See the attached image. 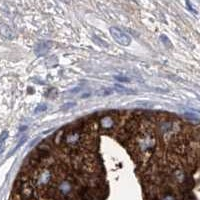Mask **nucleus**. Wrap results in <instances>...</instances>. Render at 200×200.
<instances>
[{
    "label": "nucleus",
    "instance_id": "17",
    "mask_svg": "<svg viewBox=\"0 0 200 200\" xmlns=\"http://www.w3.org/2000/svg\"><path fill=\"white\" fill-rule=\"evenodd\" d=\"M88 96H89V94H84L82 97H83V98H86V97H88Z\"/></svg>",
    "mask_w": 200,
    "mask_h": 200
},
{
    "label": "nucleus",
    "instance_id": "9",
    "mask_svg": "<svg viewBox=\"0 0 200 200\" xmlns=\"http://www.w3.org/2000/svg\"><path fill=\"white\" fill-rule=\"evenodd\" d=\"M7 137H8L7 131H3V132L1 133V135H0V154L3 151V144H4V141L7 139Z\"/></svg>",
    "mask_w": 200,
    "mask_h": 200
},
{
    "label": "nucleus",
    "instance_id": "4",
    "mask_svg": "<svg viewBox=\"0 0 200 200\" xmlns=\"http://www.w3.org/2000/svg\"><path fill=\"white\" fill-rule=\"evenodd\" d=\"M74 192V183L70 179H62L57 184V194L62 198H68Z\"/></svg>",
    "mask_w": 200,
    "mask_h": 200
},
{
    "label": "nucleus",
    "instance_id": "5",
    "mask_svg": "<svg viewBox=\"0 0 200 200\" xmlns=\"http://www.w3.org/2000/svg\"><path fill=\"white\" fill-rule=\"evenodd\" d=\"M110 33H111V36L113 37V39L116 41L118 44L123 45V46H127L130 44L131 38L128 36L127 34H125L122 30L117 28V27H111Z\"/></svg>",
    "mask_w": 200,
    "mask_h": 200
},
{
    "label": "nucleus",
    "instance_id": "2",
    "mask_svg": "<svg viewBox=\"0 0 200 200\" xmlns=\"http://www.w3.org/2000/svg\"><path fill=\"white\" fill-rule=\"evenodd\" d=\"M83 137L84 136L82 135L81 131L77 128L76 129H70L63 134L61 142H63V144L66 147L75 148L77 146H81Z\"/></svg>",
    "mask_w": 200,
    "mask_h": 200
},
{
    "label": "nucleus",
    "instance_id": "6",
    "mask_svg": "<svg viewBox=\"0 0 200 200\" xmlns=\"http://www.w3.org/2000/svg\"><path fill=\"white\" fill-rule=\"evenodd\" d=\"M99 126L102 130H111L115 126V118L112 115L107 114L101 117L99 121Z\"/></svg>",
    "mask_w": 200,
    "mask_h": 200
},
{
    "label": "nucleus",
    "instance_id": "7",
    "mask_svg": "<svg viewBox=\"0 0 200 200\" xmlns=\"http://www.w3.org/2000/svg\"><path fill=\"white\" fill-rule=\"evenodd\" d=\"M0 33L3 35L5 38H8V39H11L13 37L12 30L5 24H0Z\"/></svg>",
    "mask_w": 200,
    "mask_h": 200
},
{
    "label": "nucleus",
    "instance_id": "12",
    "mask_svg": "<svg viewBox=\"0 0 200 200\" xmlns=\"http://www.w3.org/2000/svg\"><path fill=\"white\" fill-rule=\"evenodd\" d=\"M115 79H117L120 82H130V79L127 77H124V76H115Z\"/></svg>",
    "mask_w": 200,
    "mask_h": 200
},
{
    "label": "nucleus",
    "instance_id": "10",
    "mask_svg": "<svg viewBox=\"0 0 200 200\" xmlns=\"http://www.w3.org/2000/svg\"><path fill=\"white\" fill-rule=\"evenodd\" d=\"M113 91V89L112 88H103L99 90V91L96 92L97 95H99V96H108V95H110Z\"/></svg>",
    "mask_w": 200,
    "mask_h": 200
},
{
    "label": "nucleus",
    "instance_id": "15",
    "mask_svg": "<svg viewBox=\"0 0 200 200\" xmlns=\"http://www.w3.org/2000/svg\"><path fill=\"white\" fill-rule=\"evenodd\" d=\"M186 5L188 6V9L190 10L191 12H193V13H195V14H197V11L195 9H193V7H192V5H191V3L189 1H186Z\"/></svg>",
    "mask_w": 200,
    "mask_h": 200
},
{
    "label": "nucleus",
    "instance_id": "14",
    "mask_svg": "<svg viewBox=\"0 0 200 200\" xmlns=\"http://www.w3.org/2000/svg\"><path fill=\"white\" fill-rule=\"evenodd\" d=\"M26 139H27V137H26V136H23V137H22V138H21V139H20V141H19V143H18V145H17V146H16V147H15V149H14V150H13V152H14V151H15V150H16V149H18V148H19V147H20V146H21V145H22V144L24 143V142H25V141H26Z\"/></svg>",
    "mask_w": 200,
    "mask_h": 200
},
{
    "label": "nucleus",
    "instance_id": "3",
    "mask_svg": "<svg viewBox=\"0 0 200 200\" xmlns=\"http://www.w3.org/2000/svg\"><path fill=\"white\" fill-rule=\"evenodd\" d=\"M55 177V174L52 169L43 168L40 169L35 175V185L39 188H45L50 185L51 181Z\"/></svg>",
    "mask_w": 200,
    "mask_h": 200
},
{
    "label": "nucleus",
    "instance_id": "16",
    "mask_svg": "<svg viewBox=\"0 0 200 200\" xmlns=\"http://www.w3.org/2000/svg\"><path fill=\"white\" fill-rule=\"evenodd\" d=\"M46 109V106L45 105H40V106H38V107L36 108V110H35V112H39V111H44Z\"/></svg>",
    "mask_w": 200,
    "mask_h": 200
},
{
    "label": "nucleus",
    "instance_id": "13",
    "mask_svg": "<svg viewBox=\"0 0 200 200\" xmlns=\"http://www.w3.org/2000/svg\"><path fill=\"white\" fill-rule=\"evenodd\" d=\"M162 200H176V198L172 194H165V195H163Z\"/></svg>",
    "mask_w": 200,
    "mask_h": 200
},
{
    "label": "nucleus",
    "instance_id": "11",
    "mask_svg": "<svg viewBox=\"0 0 200 200\" xmlns=\"http://www.w3.org/2000/svg\"><path fill=\"white\" fill-rule=\"evenodd\" d=\"M184 116L189 120V121H191V122H195V123H198V122H199V118L196 116L195 114L188 113V112H187V113H185V114H184Z\"/></svg>",
    "mask_w": 200,
    "mask_h": 200
},
{
    "label": "nucleus",
    "instance_id": "1",
    "mask_svg": "<svg viewBox=\"0 0 200 200\" xmlns=\"http://www.w3.org/2000/svg\"><path fill=\"white\" fill-rule=\"evenodd\" d=\"M135 150L142 157H148L152 154L155 146L154 136L149 131H143L140 135H137L135 142Z\"/></svg>",
    "mask_w": 200,
    "mask_h": 200
},
{
    "label": "nucleus",
    "instance_id": "8",
    "mask_svg": "<svg viewBox=\"0 0 200 200\" xmlns=\"http://www.w3.org/2000/svg\"><path fill=\"white\" fill-rule=\"evenodd\" d=\"M112 89H113V91L118 92V93H122V94H127V93H133V91H131V90L127 89L126 87H123V86H120V85H115L114 87H112Z\"/></svg>",
    "mask_w": 200,
    "mask_h": 200
}]
</instances>
